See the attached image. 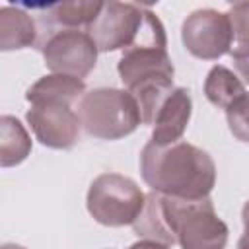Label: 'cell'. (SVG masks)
<instances>
[{
  "label": "cell",
  "mask_w": 249,
  "mask_h": 249,
  "mask_svg": "<svg viewBox=\"0 0 249 249\" xmlns=\"http://www.w3.org/2000/svg\"><path fill=\"white\" fill-rule=\"evenodd\" d=\"M161 212L167 230L181 249H224L228 226L218 218L210 196L198 200L161 195Z\"/></svg>",
  "instance_id": "cell-3"
},
{
  "label": "cell",
  "mask_w": 249,
  "mask_h": 249,
  "mask_svg": "<svg viewBox=\"0 0 249 249\" xmlns=\"http://www.w3.org/2000/svg\"><path fill=\"white\" fill-rule=\"evenodd\" d=\"M243 93H245V84L230 68H226L222 64H216L206 74L204 95L212 105H216L220 109H228Z\"/></svg>",
  "instance_id": "cell-15"
},
{
  "label": "cell",
  "mask_w": 249,
  "mask_h": 249,
  "mask_svg": "<svg viewBox=\"0 0 249 249\" xmlns=\"http://www.w3.org/2000/svg\"><path fill=\"white\" fill-rule=\"evenodd\" d=\"M45 64L53 74L86 78L97 62V45L80 29H53L39 41Z\"/></svg>",
  "instance_id": "cell-6"
},
{
  "label": "cell",
  "mask_w": 249,
  "mask_h": 249,
  "mask_svg": "<svg viewBox=\"0 0 249 249\" xmlns=\"http://www.w3.org/2000/svg\"><path fill=\"white\" fill-rule=\"evenodd\" d=\"M226 119L230 132L239 142H249V91L226 109Z\"/></svg>",
  "instance_id": "cell-18"
},
{
  "label": "cell",
  "mask_w": 249,
  "mask_h": 249,
  "mask_svg": "<svg viewBox=\"0 0 249 249\" xmlns=\"http://www.w3.org/2000/svg\"><path fill=\"white\" fill-rule=\"evenodd\" d=\"M117 72L134 97L144 124H154L158 109L173 88V62L167 54V35L161 19L148 8L138 39L123 51Z\"/></svg>",
  "instance_id": "cell-1"
},
{
  "label": "cell",
  "mask_w": 249,
  "mask_h": 249,
  "mask_svg": "<svg viewBox=\"0 0 249 249\" xmlns=\"http://www.w3.org/2000/svg\"><path fill=\"white\" fill-rule=\"evenodd\" d=\"M191 111H193V101L189 89L175 88L158 109V115L152 124L154 130L150 140L158 146L179 142L191 121Z\"/></svg>",
  "instance_id": "cell-10"
},
{
  "label": "cell",
  "mask_w": 249,
  "mask_h": 249,
  "mask_svg": "<svg viewBox=\"0 0 249 249\" xmlns=\"http://www.w3.org/2000/svg\"><path fill=\"white\" fill-rule=\"evenodd\" d=\"M241 220H243V235L237 241V249H249V200L241 208Z\"/></svg>",
  "instance_id": "cell-19"
},
{
  "label": "cell",
  "mask_w": 249,
  "mask_h": 249,
  "mask_svg": "<svg viewBox=\"0 0 249 249\" xmlns=\"http://www.w3.org/2000/svg\"><path fill=\"white\" fill-rule=\"evenodd\" d=\"M231 29H233V47L230 51L231 58L249 53V2H235L228 10Z\"/></svg>",
  "instance_id": "cell-17"
},
{
  "label": "cell",
  "mask_w": 249,
  "mask_h": 249,
  "mask_svg": "<svg viewBox=\"0 0 249 249\" xmlns=\"http://www.w3.org/2000/svg\"><path fill=\"white\" fill-rule=\"evenodd\" d=\"M128 249H171L169 245L165 243H160V241H152V239H140L136 243H132Z\"/></svg>",
  "instance_id": "cell-21"
},
{
  "label": "cell",
  "mask_w": 249,
  "mask_h": 249,
  "mask_svg": "<svg viewBox=\"0 0 249 249\" xmlns=\"http://www.w3.org/2000/svg\"><path fill=\"white\" fill-rule=\"evenodd\" d=\"M146 204V195L126 175L121 173H101L97 175L88 191L86 206L91 218L109 228L132 226L142 214Z\"/></svg>",
  "instance_id": "cell-5"
},
{
  "label": "cell",
  "mask_w": 249,
  "mask_h": 249,
  "mask_svg": "<svg viewBox=\"0 0 249 249\" xmlns=\"http://www.w3.org/2000/svg\"><path fill=\"white\" fill-rule=\"evenodd\" d=\"M78 117L84 130L101 140L124 138L142 123L134 97L119 88H95L86 91L78 103Z\"/></svg>",
  "instance_id": "cell-4"
},
{
  "label": "cell",
  "mask_w": 249,
  "mask_h": 249,
  "mask_svg": "<svg viewBox=\"0 0 249 249\" xmlns=\"http://www.w3.org/2000/svg\"><path fill=\"white\" fill-rule=\"evenodd\" d=\"M148 6L132 2H103L97 18L86 27L88 35L97 45L99 53L128 49L140 35L146 21Z\"/></svg>",
  "instance_id": "cell-7"
},
{
  "label": "cell",
  "mask_w": 249,
  "mask_h": 249,
  "mask_svg": "<svg viewBox=\"0 0 249 249\" xmlns=\"http://www.w3.org/2000/svg\"><path fill=\"white\" fill-rule=\"evenodd\" d=\"M86 93V84L80 78L64 76V74H47L39 78L27 91L25 99L31 105L39 103H62V105H72L78 97Z\"/></svg>",
  "instance_id": "cell-12"
},
{
  "label": "cell",
  "mask_w": 249,
  "mask_h": 249,
  "mask_svg": "<svg viewBox=\"0 0 249 249\" xmlns=\"http://www.w3.org/2000/svg\"><path fill=\"white\" fill-rule=\"evenodd\" d=\"M181 41L193 56L202 60H218L233 47L230 16L214 8L195 10L181 25Z\"/></svg>",
  "instance_id": "cell-8"
},
{
  "label": "cell",
  "mask_w": 249,
  "mask_h": 249,
  "mask_svg": "<svg viewBox=\"0 0 249 249\" xmlns=\"http://www.w3.org/2000/svg\"><path fill=\"white\" fill-rule=\"evenodd\" d=\"M140 173L154 193L187 200L210 196L216 185L212 156L185 140L167 146L150 140L140 154Z\"/></svg>",
  "instance_id": "cell-2"
},
{
  "label": "cell",
  "mask_w": 249,
  "mask_h": 249,
  "mask_svg": "<svg viewBox=\"0 0 249 249\" xmlns=\"http://www.w3.org/2000/svg\"><path fill=\"white\" fill-rule=\"evenodd\" d=\"M25 119L35 138L54 150H70L80 138V117L70 105L62 103H39L31 105Z\"/></svg>",
  "instance_id": "cell-9"
},
{
  "label": "cell",
  "mask_w": 249,
  "mask_h": 249,
  "mask_svg": "<svg viewBox=\"0 0 249 249\" xmlns=\"http://www.w3.org/2000/svg\"><path fill=\"white\" fill-rule=\"evenodd\" d=\"M31 154V136L19 119L2 115L0 119V165L14 167Z\"/></svg>",
  "instance_id": "cell-14"
},
{
  "label": "cell",
  "mask_w": 249,
  "mask_h": 249,
  "mask_svg": "<svg viewBox=\"0 0 249 249\" xmlns=\"http://www.w3.org/2000/svg\"><path fill=\"white\" fill-rule=\"evenodd\" d=\"M2 249H25V247L16 245V243H6V245H2Z\"/></svg>",
  "instance_id": "cell-22"
},
{
  "label": "cell",
  "mask_w": 249,
  "mask_h": 249,
  "mask_svg": "<svg viewBox=\"0 0 249 249\" xmlns=\"http://www.w3.org/2000/svg\"><path fill=\"white\" fill-rule=\"evenodd\" d=\"M233 66L237 70V74L243 78L245 84H249V53L247 54H241V56H233Z\"/></svg>",
  "instance_id": "cell-20"
},
{
  "label": "cell",
  "mask_w": 249,
  "mask_h": 249,
  "mask_svg": "<svg viewBox=\"0 0 249 249\" xmlns=\"http://www.w3.org/2000/svg\"><path fill=\"white\" fill-rule=\"evenodd\" d=\"M39 27L33 16L23 6H2L0 8V49L16 51L39 45Z\"/></svg>",
  "instance_id": "cell-11"
},
{
  "label": "cell",
  "mask_w": 249,
  "mask_h": 249,
  "mask_svg": "<svg viewBox=\"0 0 249 249\" xmlns=\"http://www.w3.org/2000/svg\"><path fill=\"white\" fill-rule=\"evenodd\" d=\"M103 2L89 0V2H56L47 6V14L41 16V33L45 27L47 33L53 31L54 25H60L62 29H78L88 27L97 14L101 12Z\"/></svg>",
  "instance_id": "cell-13"
},
{
  "label": "cell",
  "mask_w": 249,
  "mask_h": 249,
  "mask_svg": "<svg viewBox=\"0 0 249 249\" xmlns=\"http://www.w3.org/2000/svg\"><path fill=\"white\" fill-rule=\"evenodd\" d=\"M132 230L142 239L160 241V243H165L169 247L175 245V237L167 230V224H165V218L161 212V195L160 193L152 191L146 195L144 210L136 218V222L132 224Z\"/></svg>",
  "instance_id": "cell-16"
}]
</instances>
